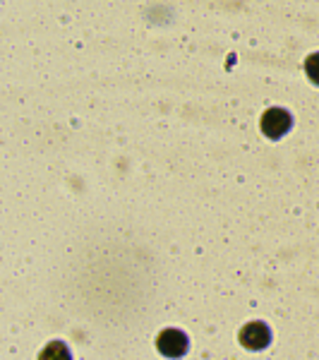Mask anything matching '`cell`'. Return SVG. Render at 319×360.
Masks as SVG:
<instances>
[{"label":"cell","instance_id":"7a4b0ae2","mask_svg":"<svg viewBox=\"0 0 319 360\" xmlns=\"http://www.w3.org/2000/svg\"><path fill=\"white\" fill-rule=\"evenodd\" d=\"M188 336L181 329H164L156 336V348H159L161 356L166 358H181L188 353Z\"/></svg>","mask_w":319,"mask_h":360},{"label":"cell","instance_id":"3957f363","mask_svg":"<svg viewBox=\"0 0 319 360\" xmlns=\"http://www.w3.org/2000/svg\"><path fill=\"white\" fill-rule=\"evenodd\" d=\"M271 341V332L264 322H250L240 329V344L250 351H262V348L269 346Z\"/></svg>","mask_w":319,"mask_h":360},{"label":"cell","instance_id":"277c9868","mask_svg":"<svg viewBox=\"0 0 319 360\" xmlns=\"http://www.w3.org/2000/svg\"><path fill=\"white\" fill-rule=\"evenodd\" d=\"M39 360H72V356H70L67 346L63 344V341H51V344L39 353Z\"/></svg>","mask_w":319,"mask_h":360},{"label":"cell","instance_id":"5b68a950","mask_svg":"<svg viewBox=\"0 0 319 360\" xmlns=\"http://www.w3.org/2000/svg\"><path fill=\"white\" fill-rule=\"evenodd\" d=\"M305 72H307V77H310V82L319 86V53H310V56H307Z\"/></svg>","mask_w":319,"mask_h":360},{"label":"cell","instance_id":"6da1fadb","mask_svg":"<svg viewBox=\"0 0 319 360\" xmlns=\"http://www.w3.org/2000/svg\"><path fill=\"white\" fill-rule=\"evenodd\" d=\"M293 118L286 108H269V111L262 113V120H259V127L269 139H281L291 130Z\"/></svg>","mask_w":319,"mask_h":360}]
</instances>
